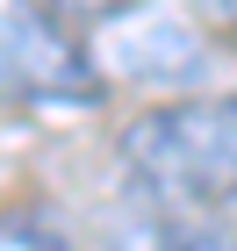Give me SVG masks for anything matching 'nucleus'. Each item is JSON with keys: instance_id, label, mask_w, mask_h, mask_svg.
I'll return each mask as SVG.
<instances>
[{"instance_id": "4", "label": "nucleus", "mask_w": 237, "mask_h": 251, "mask_svg": "<svg viewBox=\"0 0 237 251\" xmlns=\"http://www.w3.org/2000/svg\"><path fill=\"white\" fill-rule=\"evenodd\" d=\"M0 251H79L51 208H0Z\"/></svg>"}, {"instance_id": "7", "label": "nucleus", "mask_w": 237, "mask_h": 251, "mask_svg": "<svg viewBox=\"0 0 237 251\" xmlns=\"http://www.w3.org/2000/svg\"><path fill=\"white\" fill-rule=\"evenodd\" d=\"M194 7H209V15H237V0H194Z\"/></svg>"}, {"instance_id": "5", "label": "nucleus", "mask_w": 237, "mask_h": 251, "mask_svg": "<svg viewBox=\"0 0 237 251\" xmlns=\"http://www.w3.org/2000/svg\"><path fill=\"white\" fill-rule=\"evenodd\" d=\"M36 15H65V22H108V15H122L130 0H29Z\"/></svg>"}, {"instance_id": "3", "label": "nucleus", "mask_w": 237, "mask_h": 251, "mask_svg": "<svg viewBox=\"0 0 237 251\" xmlns=\"http://www.w3.org/2000/svg\"><path fill=\"white\" fill-rule=\"evenodd\" d=\"M101 58H108V72H122V79L165 86V79H194L201 72V43H194V29H180V22H165V15H130L122 29L101 36Z\"/></svg>"}, {"instance_id": "2", "label": "nucleus", "mask_w": 237, "mask_h": 251, "mask_svg": "<svg viewBox=\"0 0 237 251\" xmlns=\"http://www.w3.org/2000/svg\"><path fill=\"white\" fill-rule=\"evenodd\" d=\"M0 100H101V65L79 36H65L36 7H0Z\"/></svg>"}, {"instance_id": "6", "label": "nucleus", "mask_w": 237, "mask_h": 251, "mask_svg": "<svg viewBox=\"0 0 237 251\" xmlns=\"http://www.w3.org/2000/svg\"><path fill=\"white\" fill-rule=\"evenodd\" d=\"M165 251H237V230H187V237H173Z\"/></svg>"}, {"instance_id": "1", "label": "nucleus", "mask_w": 237, "mask_h": 251, "mask_svg": "<svg viewBox=\"0 0 237 251\" xmlns=\"http://www.w3.org/2000/svg\"><path fill=\"white\" fill-rule=\"evenodd\" d=\"M122 173L137 194L173 208H223L237 201V94H194L144 108L122 129Z\"/></svg>"}]
</instances>
